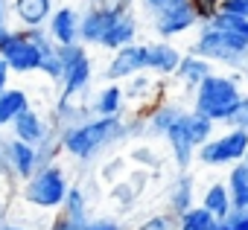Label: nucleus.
<instances>
[{
  "mask_svg": "<svg viewBox=\"0 0 248 230\" xmlns=\"http://www.w3.org/2000/svg\"><path fill=\"white\" fill-rule=\"evenodd\" d=\"M138 32H140L138 15H135V12H123V15H117V18H114V24H111V27H108V32L102 35L99 50L114 53V50L126 47V44H135V41H138Z\"/></svg>",
  "mask_w": 248,
  "mask_h": 230,
  "instance_id": "obj_18",
  "label": "nucleus"
},
{
  "mask_svg": "<svg viewBox=\"0 0 248 230\" xmlns=\"http://www.w3.org/2000/svg\"><path fill=\"white\" fill-rule=\"evenodd\" d=\"M213 230H231V227H228L225 221H216V224H213Z\"/></svg>",
  "mask_w": 248,
  "mask_h": 230,
  "instance_id": "obj_42",
  "label": "nucleus"
},
{
  "mask_svg": "<svg viewBox=\"0 0 248 230\" xmlns=\"http://www.w3.org/2000/svg\"><path fill=\"white\" fill-rule=\"evenodd\" d=\"M47 35L59 47H73L79 44V9L70 3H59L47 21Z\"/></svg>",
  "mask_w": 248,
  "mask_h": 230,
  "instance_id": "obj_12",
  "label": "nucleus"
},
{
  "mask_svg": "<svg viewBox=\"0 0 248 230\" xmlns=\"http://www.w3.org/2000/svg\"><path fill=\"white\" fill-rule=\"evenodd\" d=\"M225 126H231V129H245V131H248V93H245V99L239 102V108L233 111V117H231Z\"/></svg>",
  "mask_w": 248,
  "mask_h": 230,
  "instance_id": "obj_34",
  "label": "nucleus"
},
{
  "mask_svg": "<svg viewBox=\"0 0 248 230\" xmlns=\"http://www.w3.org/2000/svg\"><path fill=\"white\" fill-rule=\"evenodd\" d=\"M245 85L239 73H219L213 70L196 90H193V108L204 117H210L216 126L228 123L233 117V111L239 108V102L245 99Z\"/></svg>",
  "mask_w": 248,
  "mask_h": 230,
  "instance_id": "obj_2",
  "label": "nucleus"
},
{
  "mask_svg": "<svg viewBox=\"0 0 248 230\" xmlns=\"http://www.w3.org/2000/svg\"><path fill=\"white\" fill-rule=\"evenodd\" d=\"M167 207H170V213L178 218L181 213H187L190 207H196V187H193V175H187V172H181L178 178H175V184L170 187V192H167Z\"/></svg>",
  "mask_w": 248,
  "mask_h": 230,
  "instance_id": "obj_22",
  "label": "nucleus"
},
{
  "mask_svg": "<svg viewBox=\"0 0 248 230\" xmlns=\"http://www.w3.org/2000/svg\"><path fill=\"white\" fill-rule=\"evenodd\" d=\"M187 53L202 56L210 64H225L239 73L248 67V38L213 27H196V38L187 47Z\"/></svg>",
  "mask_w": 248,
  "mask_h": 230,
  "instance_id": "obj_3",
  "label": "nucleus"
},
{
  "mask_svg": "<svg viewBox=\"0 0 248 230\" xmlns=\"http://www.w3.org/2000/svg\"><path fill=\"white\" fill-rule=\"evenodd\" d=\"M202 27H213V29H225V32H236V35H245L248 38V21L231 15V12H222V9H216L210 15V21L202 24Z\"/></svg>",
  "mask_w": 248,
  "mask_h": 230,
  "instance_id": "obj_29",
  "label": "nucleus"
},
{
  "mask_svg": "<svg viewBox=\"0 0 248 230\" xmlns=\"http://www.w3.org/2000/svg\"><path fill=\"white\" fill-rule=\"evenodd\" d=\"M202 207H204L216 221H222V218L233 210V207H231V195H228L225 181H213V184L204 187V192H202Z\"/></svg>",
  "mask_w": 248,
  "mask_h": 230,
  "instance_id": "obj_25",
  "label": "nucleus"
},
{
  "mask_svg": "<svg viewBox=\"0 0 248 230\" xmlns=\"http://www.w3.org/2000/svg\"><path fill=\"white\" fill-rule=\"evenodd\" d=\"M181 123H184V129H187V134H190V143H193L196 149H199L202 143H207V140L216 134V123H213L210 117H204V114H199L196 108H187V111H184Z\"/></svg>",
  "mask_w": 248,
  "mask_h": 230,
  "instance_id": "obj_26",
  "label": "nucleus"
},
{
  "mask_svg": "<svg viewBox=\"0 0 248 230\" xmlns=\"http://www.w3.org/2000/svg\"><path fill=\"white\" fill-rule=\"evenodd\" d=\"M12 29V6L9 0H0V41H3Z\"/></svg>",
  "mask_w": 248,
  "mask_h": 230,
  "instance_id": "obj_37",
  "label": "nucleus"
},
{
  "mask_svg": "<svg viewBox=\"0 0 248 230\" xmlns=\"http://www.w3.org/2000/svg\"><path fill=\"white\" fill-rule=\"evenodd\" d=\"M158 3H161V0H140V6H143L146 12H152V9H158Z\"/></svg>",
  "mask_w": 248,
  "mask_h": 230,
  "instance_id": "obj_41",
  "label": "nucleus"
},
{
  "mask_svg": "<svg viewBox=\"0 0 248 230\" xmlns=\"http://www.w3.org/2000/svg\"><path fill=\"white\" fill-rule=\"evenodd\" d=\"M91 218V210H88V198L82 192V187H73L67 189L64 195V204L53 213V221H50V230H85Z\"/></svg>",
  "mask_w": 248,
  "mask_h": 230,
  "instance_id": "obj_10",
  "label": "nucleus"
},
{
  "mask_svg": "<svg viewBox=\"0 0 248 230\" xmlns=\"http://www.w3.org/2000/svg\"><path fill=\"white\" fill-rule=\"evenodd\" d=\"M117 15L105 12V9H96L93 3H88L82 12H79V44L85 47H99L102 35L108 32V27L114 24Z\"/></svg>",
  "mask_w": 248,
  "mask_h": 230,
  "instance_id": "obj_15",
  "label": "nucleus"
},
{
  "mask_svg": "<svg viewBox=\"0 0 248 230\" xmlns=\"http://www.w3.org/2000/svg\"><path fill=\"white\" fill-rule=\"evenodd\" d=\"M0 58L6 61L12 76H30V73H38L41 67V47L32 38H27L24 29L12 27L9 35L0 41Z\"/></svg>",
  "mask_w": 248,
  "mask_h": 230,
  "instance_id": "obj_8",
  "label": "nucleus"
},
{
  "mask_svg": "<svg viewBox=\"0 0 248 230\" xmlns=\"http://www.w3.org/2000/svg\"><path fill=\"white\" fill-rule=\"evenodd\" d=\"M9 129H12V137L15 140H24L30 146H41L47 140V134H50V123L44 120V114H38L32 105L18 114Z\"/></svg>",
  "mask_w": 248,
  "mask_h": 230,
  "instance_id": "obj_16",
  "label": "nucleus"
},
{
  "mask_svg": "<svg viewBox=\"0 0 248 230\" xmlns=\"http://www.w3.org/2000/svg\"><path fill=\"white\" fill-rule=\"evenodd\" d=\"M219 9L248 21V0H222V3H219Z\"/></svg>",
  "mask_w": 248,
  "mask_h": 230,
  "instance_id": "obj_36",
  "label": "nucleus"
},
{
  "mask_svg": "<svg viewBox=\"0 0 248 230\" xmlns=\"http://www.w3.org/2000/svg\"><path fill=\"white\" fill-rule=\"evenodd\" d=\"M123 140H129L126 117H88L76 126L62 129L59 134L62 152L76 160H91Z\"/></svg>",
  "mask_w": 248,
  "mask_h": 230,
  "instance_id": "obj_1",
  "label": "nucleus"
},
{
  "mask_svg": "<svg viewBox=\"0 0 248 230\" xmlns=\"http://www.w3.org/2000/svg\"><path fill=\"white\" fill-rule=\"evenodd\" d=\"M228 195H231V207L233 210H248V163L239 160L233 166H228Z\"/></svg>",
  "mask_w": 248,
  "mask_h": 230,
  "instance_id": "obj_24",
  "label": "nucleus"
},
{
  "mask_svg": "<svg viewBox=\"0 0 248 230\" xmlns=\"http://www.w3.org/2000/svg\"><path fill=\"white\" fill-rule=\"evenodd\" d=\"M91 3H93L96 9L111 12V15H123V12H132L138 0H91Z\"/></svg>",
  "mask_w": 248,
  "mask_h": 230,
  "instance_id": "obj_31",
  "label": "nucleus"
},
{
  "mask_svg": "<svg viewBox=\"0 0 248 230\" xmlns=\"http://www.w3.org/2000/svg\"><path fill=\"white\" fill-rule=\"evenodd\" d=\"M135 230H175V216L172 213H155V216L143 218Z\"/></svg>",
  "mask_w": 248,
  "mask_h": 230,
  "instance_id": "obj_30",
  "label": "nucleus"
},
{
  "mask_svg": "<svg viewBox=\"0 0 248 230\" xmlns=\"http://www.w3.org/2000/svg\"><path fill=\"white\" fill-rule=\"evenodd\" d=\"M9 6H12V18L18 29H41L47 27L59 0H9Z\"/></svg>",
  "mask_w": 248,
  "mask_h": 230,
  "instance_id": "obj_14",
  "label": "nucleus"
},
{
  "mask_svg": "<svg viewBox=\"0 0 248 230\" xmlns=\"http://www.w3.org/2000/svg\"><path fill=\"white\" fill-rule=\"evenodd\" d=\"M70 189V181L64 175V169L59 163H47V166H38L35 175H30L21 187V198L35 207V210H47V213H56L62 204H64V195Z\"/></svg>",
  "mask_w": 248,
  "mask_h": 230,
  "instance_id": "obj_4",
  "label": "nucleus"
},
{
  "mask_svg": "<svg viewBox=\"0 0 248 230\" xmlns=\"http://www.w3.org/2000/svg\"><path fill=\"white\" fill-rule=\"evenodd\" d=\"M213 73V64L210 61H204L202 56H193V53H184L181 56V61H178V70H175V82L184 87V93L187 96H193V90L207 79Z\"/></svg>",
  "mask_w": 248,
  "mask_h": 230,
  "instance_id": "obj_21",
  "label": "nucleus"
},
{
  "mask_svg": "<svg viewBox=\"0 0 248 230\" xmlns=\"http://www.w3.org/2000/svg\"><path fill=\"white\" fill-rule=\"evenodd\" d=\"M3 155H6V166H9V175L15 178V181H27L30 175H35V169L41 166V160H38V149L35 146H30V143H24V140H6L3 143Z\"/></svg>",
  "mask_w": 248,
  "mask_h": 230,
  "instance_id": "obj_13",
  "label": "nucleus"
},
{
  "mask_svg": "<svg viewBox=\"0 0 248 230\" xmlns=\"http://www.w3.org/2000/svg\"><path fill=\"white\" fill-rule=\"evenodd\" d=\"M245 152H248V131L228 126L222 134H213L207 143H202L196 149V160L202 166L222 169V166H233V163L245 160Z\"/></svg>",
  "mask_w": 248,
  "mask_h": 230,
  "instance_id": "obj_5",
  "label": "nucleus"
},
{
  "mask_svg": "<svg viewBox=\"0 0 248 230\" xmlns=\"http://www.w3.org/2000/svg\"><path fill=\"white\" fill-rule=\"evenodd\" d=\"M245 163H248V152H245Z\"/></svg>",
  "mask_w": 248,
  "mask_h": 230,
  "instance_id": "obj_44",
  "label": "nucleus"
},
{
  "mask_svg": "<svg viewBox=\"0 0 248 230\" xmlns=\"http://www.w3.org/2000/svg\"><path fill=\"white\" fill-rule=\"evenodd\" d=\"M88 111H91V117H123V111H126L123 85L108 82V85L96 87L93 96L88 99Z\"/></svg>",
  "mask_w": 248,
  "mask_h": 230,
  "instance_id": "obj_17",
  "label": "nucleus"
},
{
  "mask_svg": "<svg viewBox=\"0 0 248 230\" xmlns=\"http://www.w3.org/2000/svg\"><path fill=\"white\" fill-rule=\"evenodd\" d=\"M6 221V213H3V207H0V224H3Z\"/></svg>",
  "mask_w": 248,
  "mask_h": 230,
  "instance_id": "obj_43",
  "label": "nucleus"
},
{
  "mask_svg": "<svg viewBox=\"0 0 248 230\" xmlns=\"http://www.w3.org/2000/svg\"><path fill=\"white\" fill-rule=\"evenodd\" d=\"M149 15H152V29L161 41H172L199 27V18L190 0H161L158 9H152Z\"/></svg>",
  "mask_w": 248,
  "mask_h": 230,
  "instance_id": "obj_6",
  "label": "nucleus"
},
{
  "mask_svg": "<svg viewBox=\"0 0 248 230\" xmlns=\"http://www.w3.org/2000/svg\"><path fill=\"white\" fill-rule=\"evenodd\" d=\"M213 224H216V218H213L202 204L190 207L187 213H181V216L175 218V230H213Z\"/></svg>",
  "mask_w": 248,
  "mask_h": 230,
  "instance_id": "obj_28",
  "label": "nucleus"
},
{
  "mask_svg": "<svg viewBox=\"0 0 248 230\" xmlns=\"http://www.w3.org/2000/svg\"><path fill=\"white\" fill-rule=\"evenodd\" d=\"M0 230H32V227H27V224H15V221H3V224H0Z\"/></svg>",
  "mask_w": 248,
  "mask_h": 230,
  "instance_id": "obj_40",
  "label": "nucleus"
},
{
  "mask_svg": "<svg viewBox=\"0 0 248 230\" xmlns=\"http://www.w3.org/2000/svg\"><path fill=\"white\" fill-rule=\"evenodd\" d=\"M85 230H123V224L114 216H91Z\"/></svg>",
  "mask_w": 248,
  "mask_h": 230,
  "instance_id": "obj_33",
  "label": "nucleus"
},
{
  "mask_svg": "<svg viewBox=\"0 0 248 230\" xmlns=\"http://www.w3.org/2000/svg\"><path fill=\"white\" fill-rule=\"evenodd\" d=\"M143 53H146V73L158 76V79H172L175 70H178V61H181V50L172 44V41H143Z\"/></svg>",
  "mask_w": 248,
  "mask_h": 230,
  "instance_id": "obj_11",
  "label": "nucleus"
},
{
  "mask_svg": "<svg viewBox=\"0 0 248 230\" xmlns=\"http://www.w3.org/2000/svg\"><path fill=\"white\" fill-rule=\"evenodd\" d=\"M12 85V70L6 67V61L3 58H0V90H6Z\"/></svg>",
  "mask_w": 248,
  "mask_h": 230,
  "instance_id": "obj_38",
  "label": "nucleus"
},
{
  "mask_svg": "<svg viewBox=\"0 0 248 230\" xmlns=\"http://www.w3.org/2000/svg\"><path fill=\"white\" fill-rule=\"evenodd\" d=\"M222 221H225L231 230H248V210H231Z\"/></svg>",
  "mask_w": 248,
  "mask_h": 230,
  "instance_id": "obj_35",
  "label": "nucleus"
},
{
  "mask_svg": "<svg viewBox=\"0 0 248 230\" xmlns=\"http://www.w3.org/2000/svg\"><path fill=\"white\" fill-rule=\"evenodd\" d=\"M146 70V53H143V41H135V44H126V47H120L111 53L108 64H105V79L108 82H117L123 85L126 79L138 76Z\"/></svg>",
  "mask_w": 248,
  "mask_h": 230,
  "instance_id": "obj_9",
  "label": "nucleus"
},
{
  "mask_svg": "<svg viewBox=\"0 0 248 230\" xmlns=\"http://www.w3.org/2000/svg\"><path fill=\"white\" fill-rule=\"evenodd\" d=\"M161 82L164 79H158V76H152V73L143 70V73H138V76L123 82V96H126V102H146L149 90H158Z\"/></svg>",
  "mask_w": 248,
  "mask_h": 230,
  "instance_id": "obj_27",
  "label": "nucleus"
},
{
  "mask_svg": "<svg viewBox=\"0 0 248 230\" xmlns=\"http://www.w3.org/2000/svg\"><path fill=\"white\" fill-rule=\"evenodd\" d=\"M187 108L184 105H178L175 99H158L155 105H149L146 108V114H143V120H146V134H155V137H164L167 134V129L181 117Z\"/></svg>",
  "mask_w": 248,
  "mask_h": 230,
  "instance_id": "obj_20",
  "label": "nucleus"
},
{
  "mask_svg": "<svg viewBox=\"0 0 248 230\" xmlns=\"http://www.w3.org/2000/svg\"><path fill=\"white\" fill-rule=\"evenodd\" d=\"M32 102H30V93L24 87H15L9 85L6 90H0V129H9L12 120L18 117L21 111H27Z\"/></svg>",
  "mask_w": 248,
  "mask_h": 230,
  "instance_id": "obj_23",
  "label": "nucleus"
},
{
  "mask_svg": "<svg viewBox=\"0 0 248 230\" xmlns=\"http://www.w3.org/2000/svg\"><path fill=\"white\" fill-rule=\"evenodd\" d=\"M64 70H62V93L59 96H85L91 82H93V61L85 44H73V47H59Z\"/></svg>",
  "mask_w": 248,
  "mask_h": 230,
  "instance_id": "obj_7",
  "label": "nucleus"
},
{
  "mask_svg": "<svg viewBox=\"0 0 248 230\" xmlns=\"http://www.w3.org/2000/svg\"><path fill=\"white\" fill-rule=\"evenodd\" d=\"M181 117H184V114H181ZM181 117L167 129L164 140H167L170 158H172V163L178 166V172H187L190 163L196 160V146L190 143V134H187V129H184V123H181Z\"/></svg>",
  "mask_w": 248,
  "mask_h": 230,
  "instance_id": "obj_19",
  "label": "nucleus"
},
{
  "mask_svg": "<svg viewBox=\"0 0 248 230\" xmlns=\"http://www.w3.org/2000/svg\"><path fill=\"white\" fill-rule=\"evenodd\" d=\"M190 3H193V9H196L199 27H202V24H207V21H210V15L219 9V3H222V0H190Z\"/></svg>",
  "mask_w": 248,
  "mask_h": 230,
  "instance_id": "obj_32",
  "label": "nucleus"
},
{
  "mask_svg": "<svg viewBox=\"0 0 248 230\" xmlns=\"http://www.w3.org/2000/svg\"><path fill=\"white\" fill-rule=\"evenodd\" d=\"M135 158H138V160H143V163H149V166H155V158H152L149 146H143V149H135Z\"/></svg>",
  "mask_w": 248,
  "mask_h": 230,
  "instance_id": "obj_39",
  "label": "nucleus"
}]
</instances>
